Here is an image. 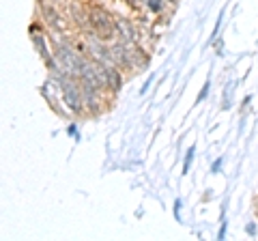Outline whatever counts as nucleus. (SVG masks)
I'll list each match as a JSON object with an SVG mask.
<instances>
[{
  "mask_svg": "<svg viewBox=\"0 0 258 241\" xmlns=\"http://www.w3.org/2000/svg\"><path fill=\"white\" fill-rule=\"evenodd\" d=\"M88 30L91 35L101 39L106 43H112L116 33V22H114V15H112L108 9H103L101 5H91L88 7Z\"/></svg>",
  "mask_w": 258,
  "mask_h": 241,
  "instance_id": "1",
  "label": "nucleus"
},
{
  "mask_svg": "<svg viewBox=\"0 0 258 241\" xmlns=\"http://www.w3.org/2000/svg\"><path fill=\"white\" fill-rule=\"evenodd\" d=\"M80 80L76 82H71L69 86L60 88V97H62V103L67 106L69 112H74V114H82L86 110L84 108V95H82V84H78Z\"/></svg>",
  "mask_w": 258,
  "mask_h": 241,
  "instance_id": "2",
  "label": "nucleus"
},
{
  "mask_svg": "<svg viewBox=\"0 0 258 241\" xmlns=\"http://www.w3.org/2000/svg\"><path fill=\"white\" fill-rule=\"evenodd\" d=\"M39 11L43 13L41 18H43V22L47 24V26L54 28L56 33H62L64 30V20H62V15H60V11L56 9V7L43 3V5H39Z\"/></svg>",
  "mask_w": 258,
  "mask_h": 241,
  "instance_id": "3",
  "label": "nucleus"
},
{
  "mask_svg": "<svg viewBox=\"0 0 258 241\" xmlns=\"http://www.w3.org/2000/svg\"><path fill=\"white\" fill-rule=\"evenodd\" d=\"M114 22H116V33L120 35V39H127V41L136 43L138 41V30L127 18H120V15H114Z\"/></svg>",
  "mask_w": 258,
  "mask_h": 241,
  "instance_id": "4",
  "label": "nucleus"
},
{
  "mask_svg": "<svg viewBox=\"0 0 258 241\" xmlns=\"http://www.w3.org/2000/svg\"><path fill=\"white\" fill-rule=\"evenodd\" d=\"M125 84V78L120 74V69L116 65H108V91L110 93H118Z\"/></svg>",
  "mask_w": 258,
  "mask_h": 241,
  "instance_id": "5",
  "label": "nucleus"
},
{
  "mask_svg": "<svg viewBox=\"0 0 258 241\" xmlns=\"http://www.w3.org/2000/svg\"><path fill=\"white\" fill-rule=\"evenodd\" d=\"M142 3H144V7H147V11H151L153 15H159L168 7L166 0H142Z\"/></svg>",
  "mask_w": 258,
  "mask_h": 241,
  "instance_id": "6",
  "label": "nucleus"
},
{
  "mask_svg": "<svg viewBox=\"0 0 258 241\" xmlns=\"http://www.w3.org/2000/svg\"><path fill=\"white\" fill-rule=\"evenodd\" d=\"M230 93H235V80H228L224 86V108H230Z\"/></svg>",
  "mask_w": 258,
  "mask_h": 241,
  "instance_id": "7",
  "label": "nucleus"
},
{
  "mask_svg": "<svg viewBox=\"0 0 258 241\" xmlns=\"http://www.w3.org/2000/svg\"><path fill=\"white\" fill-rule=\"evenodd\" d=\"M194 153H196V149L189 147V149H187V153H185V159H183V170H181V174H187V172H189L191 162H194Z\"/></svg>",
  "mask_w": 258,
  "mask_h": 241,
  "instance_id": "8",
  "label": "nucleus"
},
{
  "mask_svg": "<svg viewBox=\"0 0 258 241\" xmlns=\"http://www.w3.org/2000/svg\"><path fill=\"white\" fill-rule=\"evenodd\" d=\"M209 91H211V82L207 80V82L203 84V91L198 93V99H196V101H198V103H200V101H205V99H207V95H209Z\"/></svg>",
  "mask_w": 258,
  "mask_h": 241,
  "instance_id": "9",
  "label": "nucleus"
},
{
  "mask_svg": "<svg viewBox=\"0 0 258 241\" xmlns=\"http://www.w3.org/2000/svg\"><path fill=\"white\" fill-rule=\"evenodd\" d=\"M222 20H224V11H222L220 15H217V22H215V28H213V37H211L213 41H215V37L220 35V26H222Z\"/></svg>",
  "mask_w": 258,
  "mask_h": 241,
  "instance_id": "10",
  "label": "nucleus"
},
{
  "mask_svg": "<svg viewBox=\"0 0 258 241\" xmlns=\"http://www.w3.org/2000/svg\"><path fill=\"white\" fill-rule=\"evenodd\" d=\"M181 205H183L181 198H176V200H174V220H176V222L181 220Z\"/></svg>",
  "mask_w": 258,
  "mask_h": 241,
  "instance_id": "11",
  "label": "nucleus"
},
{
  "mask_svg": "<svg viewBox=\"0 0 258 241\" xmlns=\"http://www.w3.org/2000/svg\"><path fill=\"white\" fill-rule=\"evenodd\" d=\"M226 230H228V222H226V218H224L222 226H220V232H217V239H226Z\"/></svg>",
  "mask_w": 258,
  "mask_h": 241,
  "instance_id": "12",
  "label": "nucleus"
},
{
  "mask_svg": "<svg viewBox=\"0 0 258 241\" xmlns=\"http://www.w3.org/2000/svg\"><path fill=\"white\" fill-rule=\"evenodd\" d=\"M222 166H224V157H217L215 162H213V166H211V172H220Z\"/></svg>",
  "mask_w": 258,
  "mask_h": 241,
  "instance_id": "13",
  "label": "nucleus"
},
{
  "mask_svg": "<svg viewBox=\"0 0 258 241\" xmlns=\"http://www.w3.org/2000/svg\"><path fill=\"white\" fill-rule=\"evenodd\" d=\"M67 132H69V136H71V138H76V140H80V132H78V127H76L74 123H71V125L67 127Z\"/></svg>",
  "mask_w": 258,
  "mask_h": 241,
  "instance_id": "14",
  "label": "nucleus"
},
{
  "mask_svg": "<svg viewBox=\"0 0 258 241\" xmlns=\"http://www.w3.org/2000/svg\"><path fill=\"white\" fill-rule=\"evenodd\" d=\"M245 230H247V235H252V237H256V224L254 222H249L247 226H245Z\"/></svg>",
  "mask_w": 258,
  "mask_h": 241,
  "instance_id": "15",
  "label": "nucleus"
},
{
  "mask_svg": "<svg viewBox=\"0 0 258 241\" xmlns=\"http://www.w3.org/2000/svg\"><path fill=\"white\" fill-rule=\"evenodd\" d=\"M151 80H153V76H151V78L147 80V84H144V86L140 88V93H142V95H144V93H147V91H149V86H151Z\"/></svg>",
  "mask_w": 258,
  "mask_h": 241,
  "instance_id": "16",
  "label": "nucleus"
},
{
  "mask_svg": "<svg viewBox=\"0 0 258 241\" xmlns=\"http://www.w3.org/2000/svg\"><path fill=\"white\" fill-rule=\"evenodd\" d=\"M166 3L170 5V7H174V5H176V0H166Z\"/></svg>",
  "mask_w": 258,
  "mask_h": 241,
  "instance_id": "17",
  "label": "nucleus"
}]
</instances>
